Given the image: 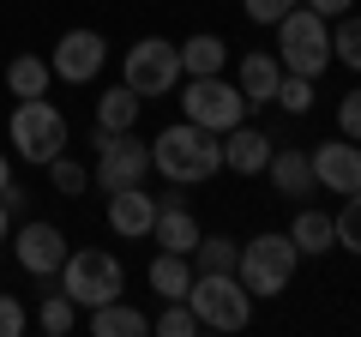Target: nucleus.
I'll use <instances>...</instances> for the list:
<instances>
[{"instance_id": "2f4dec72", "label": "nucleus", "mask_w": 361, "mask_h": 337, "mask_svg": "<svg viewBox=\"0 0 361 337\" xmlns=\"http://www.w3.org/2000/svg\"><path fill=\"white\" fill-rule=\"evenodd\" d=\"M289 6H301V0H241V13L253 18V25H277Z\"/></svg>"}, {"instance_id": "1a4fd4ad", "label": "nucleus", "mask_w": 361, "mask_h": 337, "mask_svg": "<svg viewBox=\"0 0 361 337\" xmlns=\"http://www.w3.org/2000/svg\"><path fill=\"white\" fill-rule=\"evenodd\" d=\"M90 151H97V175L90 181L103 187V193H121V187H145L151 175V145L133 139V133H90Z\"/></svg>"}, {"instance_id": "dca6fc26", "label": "nucleus", "mask_w": 361, "mask_h": 337, "mask_svg": "<svg viewBox=\"0 0 361 337\" xmlns=\"http://www.w3.org/2000/svg\"><path fill=\"white\" fill-rule=\"evenodd\" d=\"M265 175H271V187H277L283 199H295V205L313 193V187H319V181H313V157H307V151H283V145L271 151Z\"/></svg>"}, {"instance_id": "cd10ccee", "label": "nucleus", "mask_w": 361, "mask_h": 337, "mask_svg": "<svg viewBox=\"0 0 361 337\" xmlns=\"http://www.w3.org/2000/svg\"><path fill=\"white\" fill-rule=\"evenodd\" d=\"M37 325H42L49 337H66V331L78 325V307H73L66 295H54V289H49V295H42V313H37Z\"/></svg>"}, {"instance_id": "423d86ee", "label": "nucleus", "mask_w": 361, "mask_h": 337, "mask_svg": "<svg viewBox=\"0 0 361 337\" xmlns=\"http://www.w3.org/2000/svg\"><path fill=\"white\" fill-rule=\"evenodd\" d=\"M13 151L25 157V163H37V168H49L54 157L66 151V115L49 103V97H18V109H13Z\"/></svg>"}, {"instance_id": "a211bd4d", "label": "nucleus", "mask_w": 361, "mask_h": 337, "mask_svg": "<svg viewBox=\"0 0 361 337\" xmlns=\"http://www.w3.org/2000/svg\"><path fill=\"white\" fill-rule=\"evenodd\" d=\"M151 331V313H139L133 301H103V307H90V337H145Z\"/></svg>"}, {"instance_id": "4468645a", "label": "nucleus", "mask_w": 361, "mask_h": 337, "mask_svg": "<svg viewBox=\"0 0 361 337\" xmlns=\"http://www.w3.org/2000/svg\"><path fill=\"white\" fill-rule=\"evenodd\" d=\"M151 235H157V247L163 253H187L193 259V247H199V217L187 211V199H157V223H151Z\"/></svg>"}, {"instance_id": "f8f14e48", "label": "nucleus", "mask_w": 361, "mask_h": 337, "mask_svg": "<svg viewBox=\"0 0 361 337\" xmlns=\"http://www.w3.org/2000/svg\"><path fill=\"white\" fill-rule=\"evenodd\" d=\"M13 253H18V265H25L30 277H54L73 247H66L61 223H25V229L13 235Z\"/></svg>"}, {"instance_id": "2eb2a0df", "label": "nucleus", "mask_w": 361, "mask_h": 337, "mask_svg": "<svg viewBox=\"0 0 361 337\" xmlns=\"http://www.w3.org/2000/svg\"><path fill=\"white\" fill-rule=\"evenodd\" d=\"M151 223H157V193H145V187H121V193H109V229H115L121 241L151 235Z\"/></svg>"}, {"instance_id": "9b49d317", "label": "nucleus", "mask_w": 361, "mask_h": 337, "mask_svg": "<svg viewBox=\"0 0 361 337\" xmlns=\"http://www.w3.org/2000/svg\"><path fill=\"white\" fill-rule=\"evenodd\" d=\"M313 181L325 187V193H355L361 187V145L355 139H343V133H337V139H325V145H313Z\"/></svg>"}, {"instance_id": "5701e85b", "label": "nucleus", "mask_w": 361, "mask_h": 337, "mask_svg": "<svg viewBox=\"0 0 361 337\" xmlns=\"http://www.w3.org/2000/svg\"><path fill=\"white\" fill-rule=\"evenodd\" d=\"M139 109H145V97H139V91H127V85H115V91L97 97V127H103V133H133Z\"/></svg>"}, {"instance_id": "c85d7f7f", "label": "nucleus", "mask_w": 361, "mask_h": 337, "mask_svg": "<svg viewBox=\"0 0 361 337\" xmlns=\"http://www.w3.org/2000/svg\"><path fill=\"white\" fill-rule=\"evenodd\" d=\"M277 109H289V115H307L313 109V78H301V73H283L277 78V97H271Z\"/></svg>"}, {"instance_id": "72a5a7b5", "label": "nucleus", "mask_w": 361, "mask_h": 337, "mask_svg": "<svg viewBox=\"0 0 361 337\" xmlns=\"http://www.w3.org/2000/svg\"><path fill=\"white\" fill-rule=\"evenodd\" d=\"M301 6H313L319 18H343V13H355V0H301Z\"/></svg>"}, {"instance_id": "473e14b6", "label": "nucleus", "mask_w": 361, "mask_h": 337, "mask_svg": "<svg viewBox=\"0 0 361 337\" xmlns=\"http://www.w3.org/2000/svg\"><path fill=\"white\" fill-rule=\"evenodd\" d=\"M25 325H30L25 301H18V295H0V337H18Z\"/></svg>"}, {"instance_id": "412c9836", "label": "nucleus", "mask_w": 361, "mask_h": 337, "mask_svg": "<svg viewBox=\"0 0 361 337\" xmlns=\"http://www.w3.org/2000/svg\"><path fill=\"white\" fill-rule=\"evenodd\" d=\"M49 85H54L49 54H13V66H6V91L13 97H49Z\"/></svg>"}, {"instance_id": "a878e982", "label": "nucleus", "mask_w": 361, "mask_h": 337, "mask_svg": "<svg viewBox=\"0 0 361 337\" xmlns=\"http://www.w3.org/2000/svg\"><path fill=\"white\" fill-rule=\"evenodd\" d=\"M331 229H337V247L361 253V187L343 193V211H331Z\"/></svg>"}, {"instance_id": "7c9ffc66", "label": "nucleus", "mask_w": 361, "mask_h": 337, "mask_svg": "<svg viewBox=\"0 0 361 337\" xmlns=\"http://www.w3.org/2000/svg\"><path fill=\"white\" fill-rule=\"evenodd\" d=\"M337 133L361 145V85H355V91H343V103H337Z\"/></svg>"}, {"instance_id": "20e7f679", "label": "nucleus", "mask_w": 361, "mask_h": 337, "mask_svg": "<svg viewBox=\"0 0 361 337\" xmlns=\"http://www.w3.org/2000/svg\"><path fill=\"white\" fill-rule=\"evenodd\" d=\"M271 30H277V61H283V73L319 78L331 66V18H319L313 6H289Z\"/></svg>"}, {"instance_id": "9d476101", "label": "nucleus", "mask_w": 361, "mask_h": 337, "mask_svg": "<svg viewBox=\"0 0 361 337\" xmlns=\"http://www.w3.org/2000/svg\"><path fill=\"white\" fill-rule=\"evenodd\" d=\"M49 66H54V78H61V85H90V78L109 66V42L97 37V30H85V25H78V30H61Z\"/></svg>"}, {"instance_id": "c756f323", "label": "nucleus", "mask_w": 361, "mask_h": 337, "mask_svg": "<svg viewBox=\"0 0 361 337\" xmlns=\"http://www.w3.org/2000/svg\"><path fill=\"white\" fill-rule=\"evenodd\" d=\"M49 181H54V193H66V199H73V193H85V187H90V168L85 163H73V157H54V163H49Z\"/></svg>"}, {"instance_id": "393cba45", "label": "nucleus", "mask_w": 361, "mask_h": 337, "mask_svg": "<svg viewBox=\"0 0 361 337\" xmlns=\"http://www.w3.org/2000/svg\"><path fill=\"white\" fill-rule=\"evenodd\" d=\"M235 259H241V241H229V235H199V247H193L199 271H235Z\"/></svg>"}, {"instance_id": "f704fd0d", "label": "nucleus", "mask_w": 361, "mask_h": 337, "mask_svg": "<svg viewBox=\"0 0 361 337\" xmlns=\"http://www.w3.org/2000/svg\"><path fill=\"white\" fill-rule=\"evenodd\" d=\"M13 187V163H6V151H0V193Z\"/></svg>"}, {"instance_id": "f03ea898", "label": "nucleus", "mask_w": 361, "mask_h": 337, "mask_svg": "<svg viewBox=\"0 0 361 337\" xmlns=\"http://www.w3.org/2000/svg\"><path fill=\"white\" fill-rule=\"evenodd\" d=\"M180 301L193 307L199 331H247V319H253V295L235 271H193Z\"/></svg>"}, {"instance_id": "f3484780", "label": "nucleus", "mask_w": 361, "mask_h": 337, "mask_svg": "<svg viewBox=\"0 0 361 337\" xmlns=\"http://www.w3.org/2000/svg\"><path fill=\"white\" fill-rule=\"evenodd\" d=\"M277 78H283V61H277V54H241L235 91H241L247 103H271V97H277Z\"/></svg>"}, {"instance_id": "b1692460", "label": "nucleus", "mask_w": 361, "mask_h": 337, "mask_svg": "<svg viewBox=\"0 0 361 337\" xmlns=\"http://www.w3.org/2000/svg\"><path fill=\"white\" fill-rule=\"evenodd\" d=\"M331 61H343L349 73H361V13L331 18Z\"/></svg>"}, {"instance_id": "bb28decb", "label": "nucleus", "mask_w": 361, "mask_h": 337, "mask_svg": "<svg viewBox=\"0 0 361 337\" xmlns=\"http://www.w3.org/2000/svg\"><path fill=\"white\" fill-rule=\"evenodd\" d=\"M151 331L157 337H199V319H193L187 301H163V313L151 319Z\"/></svg>"}, {"instance_id": "39448f33", "label": "nucleus", "mask_w": 361, "mask_h": 337, "mask_svg": "<svg viewBox=\"0 0 361 337\" xmlns=\"http://www.w3.org/2000/svg\"><path fill=\"white\" fill-rule=\"evenodd\" d=\"M61 295L73 301V307H103V301L127 295V265H121L109 247H78L61 265Z\"/></svg>"}, {"instance_id": "6e6552de", "label": "nucleus", "mask_w": 361, "mask_h": 337, "mask_svg": "<svg viewBox=\"0 0 361 337\" xmlns=\"http://www.w3.org/2000/svg\"><path fill=\"white\" fill-rule=\"evenodd\" d=\"M121 85L139 97H169L180 85V42L169 37H139L121 54Z\"/></svg>"}, {"instance_id": "aec40b11", "label": "nucleus", "mask_w": 361, "mask_h": 337, "mask_svg": "<svg viewBox=\"0 0 361 337\" xmlns=\"http://www.w3.org/2000/svg\"><path fill=\"white\" fill-rule=\"evenodd\" d=\"M229 66V42L211 37V30H199V37L180 42V78H205V73H223Z\"/></svg>"}, {"instance_id": "7ed1b4c3", "label": "nucleus", "mask_w": 361, "mask_h": 337, "mask_svg": "<svg viewBox=\"0 0 361 337\" xmlns=\"http://www.w3.org/2000/svg\"><path fill=\"white\" fill-rule=\"evenodd\" d=\"M295 265H301V247L289 241V229H265L253 235V241L241 247V259H235V277L247 283V295L253 301H271V295H283L289 283H295Z\"/></svg>"}, {"instance_id": "6ab92c4d", "label": "nucleus", "mask_w": 361, "mask_h": 337, "mask_svg": "<svg viewBox=\"0 0 361 337\" xmlns=\"http://www.w3.org/2000/svg\"><path fill=\"white\" fill-rule=\"evenodd\" d=\"M289 241L301 247V259H313V253H331V247H337L331 211H319V205H301V211H295V223H289Z\"/></svg>"}, {"instance_id": "ddd939ff", "label": "nucleus", "mask_w": 361, "mask_h": 337, "mask_svg": "<svg viewBox=\"0 0 361 337\" xmlns=\"http://www.w3.org/2000/svg\"><path fill=\"white\" fill-rule=\"evenodd\" d=\"M271 151H277V145H271V133L247 127V121L223 133V168H229V175H247V181H253V175H265Z\"/></svg>"}, {"instance_id": "4be33fe9", "label": "nucleus", "mask_w": 361, "mask_h": 337, "mask_svg": "<svg viewBox=\"0 0 361 337\" xmlns=\"http://www.w3.org/2000/svg\"><path fill=\"white\" fill-rule=\"evenodd\" d=\"M187 283H193V259L187 253H157L151 259V295L157 301H180Z\"/></svg>"}, {"instance_id": "0eeeda50", "label": "nucleus", "mask_w": 361, "mask_h": 337, "mask_svg": "<svg viewBox=\"0 0 361 337\" xmlns=\"http://www.w3.org/2000/svg\"><path fill=\"white\" fill-rule=\"evenodd\" d=\"M180 109H187V121L193 127H205V133H229V127H241L247 121V97L235 91V78H223V73H205V78H187V91H180Z\"/></svg>"}, {"instance_id": "c9c22d12", "label": "nucleus", "mask_w": 361, "mask_h": 337, "mask_svg": "<svg viewBox=\"0 0 361 337\" xmlns=\"http://www.w3.org/2000/svg\"><path fill=\"white\" fill-rule=\"evenodd\" d=\"M6 229H13V211H6V199H0V247H6Z\"/></svg>"}, {"instance_id": "f257e3e1", "label": "nucleus", "mask_w": 361, "mask_h": 337, "mask_svg": "<svg viewBox=\"0 0 361 337\" xmlns=\"http://www.w3.org/2000/svg\"><path fill=\"white\" fill-rule=\"evenodd\" d=\"M151 168L175 187H199L223 168V139L205 133V127H193V121H175V127H163L151 139Z\"/></svg>"}]
</instances>
